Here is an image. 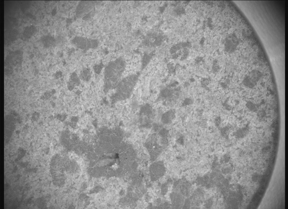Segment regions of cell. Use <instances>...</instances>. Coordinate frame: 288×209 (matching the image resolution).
<instances>
[{
    "instance_id": "52a82bcc",
    "label": "cell",
    "mask_w": 288,
    "mask_h": 209,
    "mask_svg": "<svg viewBox=\"0 0 288 209\" xmlns=\"http://www.w3.org/2000/svg\"><path fill=\"white\" fill-rule=\"evenodd\" d=\"M250 77L256 82L259 80L262 76L260 72L257 70H253L250 73Z\"/></svg>"
},
{
    "instance_id": "3957f363",
    "label": "cell",
    "mask_w": 288,
    "mask_h": 209,
    "mask_svg": "<svg viewBox=\"0 0 288 209\" xmlns=\"http://www.w3.org/2000/svg\"><path fill=\"white\" fill-rule=\"evenodd\" d=\"M94 1H82L77 6L76 15L77 17H81L93 9L95 6Z\"/></svg>"
},
{
    "instance_id": "277c9868",
    "label": "cell",
    "mask_w": 288,
    "mask_h": 209,
    "mask_svg": "<svg viewBox=\"0 0 288 209\" xmlns=\"http://www.w3.org/2000/svg\"><path fill=\"white\" fill-rule=\"evenodd\" d=\"M147 35L146 39V44L153 47L158 46L162 42V37L160 35L155 33Z\"/></svg>"
},
{
    "instance_id": "7c38bea8",
    "label": "cell",
    "mask_w": 288,
    "mask_h": 209,
    "mask_svg": "<svg viewBox=\"0 0 288 209\" xmlns=\"http://www.w3.org/2000/svg\"><path fill=\"white\" fill-rule=\"evenodd\" d=\"M169 134L171 135L172 134V131H171V130H170V131H169Z\"/></svg>"
},
{
    "instance_id": "ba28073f",
    "label": "cell",
    "mask_w": 288,
    "mask_h": 209,
    "mask_svg": "<svg viewBox=\"0 0 288 209\" xmlns=\"http://www.w3.org/2000/svg\"><path fill=\"white\" fill-rule=\"evenodd\" d=\"M247 106L248 108L251 110H255L256 108L255 106L252 103L249 102L247 103Z\"/></svg>"
},
{
    "instance_id": "9c48e42d",
    "label": "cell",
    "mask_w": 288,
    "mask_h": 209,
    "mask_svg": "<svg viewBox=\"0 0 288 209\" xmlns=\"http://www.w3.org/2000/svg\"><path fill=\"white\" fill-rule=\"evenodd\" d=\"M52 95V94L51 92L47 91V92H46L45 93L44 95V96L43 97H46L47 98H50V97H51Z\"/></svg>"
},
{
    "instance_id": "8fae6325",
    "label": "cell",
    "mask_w": 288,
    "mask_h": 209,
    "mask_svg": "<svg viewBox=\"0 0 288 209\" xmlns=\"http://www.w3.org/2000/svg\"><path fill=\"white\" fill-rule=\"evenodd\" d=\"M113 168L115 169H116L117 168V166L116 165H115L113 166Z\"/></svg>"
},
{
    "instance_id": "6da1fadb",
    "label": "cell",
    "mask_w": 288,
    "mask_h": 209,
    "mask_svg": "<svg viewBox=\"0 0 288 209\" xmlns=\"http://www.w3.org/2000/svg\"><path fill=\"white\" fill-rule=\"evenodd\" d=\"M137 74L130 75L121 80L118 84L116 96L120 99H127L130 97L139 79Z\"/></svg>"
},
{
    "instance_id": "5b68a950",
    "label": "cell",
    "mask_w": 288,
    "mask_h": 209,
    "mask_svg": "<svg viewBox=\"0 0 288 209\" xmlns=\"http://www.w3.org/2000/svg\"><path fill=\"white\" fill-rule=\"evenodd\" d=\"M230 38V45H228V50L229 51L233 52L236 50L239 43V41L236 35L234 34L232 35Z\"/></svg>"
},
{
    "instance_id": "30bf717a",
    "label": "cell",
    "mask_w": 288,
    "mask_h": 209,
    "mask_svg": "<svg viewBox=\"0 0 288 209\" xmlns=\"http://www.w3.org/2000/svg\"><path fill=\"white\" fill-rule=\"evenodd\" d=\"M51 93L52 95L56 93V90H55V89H52L51 91Z\"/></svg>"
},
{
    "instance_id": "8992f818",
    "label": "cell",
    "mask_w": 288,
    "mask_h": 209,
    "mask_svg": "<svg viewBox=\"0 0 288 209\" xmlns=\"http://www.w3.org/2000/svg\"><path fill=\"white\" fill-rule=\"evenodd\" d=\"M256 84V82L250 76L246 77L243 81V84L246 87L250 88L254 87Z\"/></svg>"
},
{
    "instance_id": "4fadbf2b",
    "label": "cell",
    "mask_w": 288,
    "mask_h": 209,
    "mask_svg": "<svg viewBox=\"0 0 288 209\" xmlns=\"http://www.w3.org/2000/svg\"><path fill=\"white\" fill-rule=\"evenodd\" d=\"M157 139H160V136H157Z\"/></svg>"
},
{
    "instance_id": "5bb4252c",
    "label": "cell",
    "mask_w": 288,
    "mask_h": 209,
    "mask_svg": "<svg viewBox=\"0 0 288 209\" xmlns=\"http://www.w3.org/2000/svg\"><path fill=\"white\" fill-rule=\"evenodd\" d=\"M32 153V152H31V151H30V153Z\"/></svg>"
},
{
    "instance_id": "7a4b0ae2",
    "label": "cell",
    "mask_w": 288,
    "mask_h": 209,
    "mask_svg": "<svg viewBox=\"0 0 288 209\" xmlns=\"http://www.w3.org/2000/svg\"><path fill=\"white\" fill-rule=\"evenodd\" d=\"M73 43L78 48L81 49L93 48L98 46V41L81 37H76L72 40Z\"/></svg>"
}]
</instances>
